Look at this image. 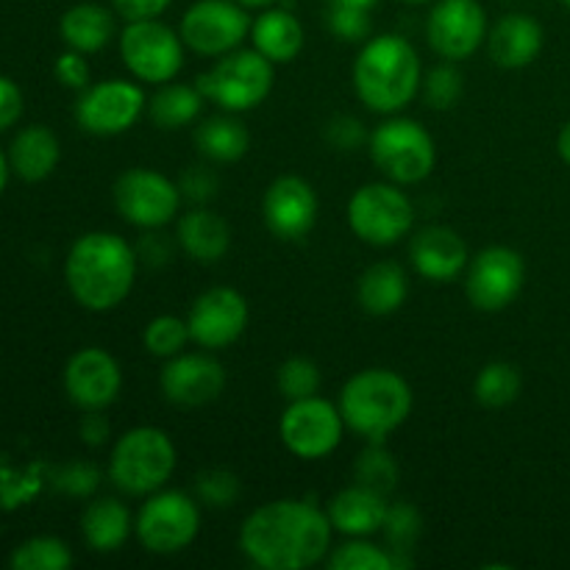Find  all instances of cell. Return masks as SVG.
<instances>
[{"label":"cell","mask_w":570,"mask_h":570,"mask_svg":"<svg viewBox=\"0 0 570 570\" xmlns=\"http://www.w3.org/2000/svg\"><path fill=\"white\" fill-rule=\"evenodd\" d=\"M317 195L309 181L301 176H282L267 187L262 198V217L273 237L284 243H298L317 223Z\"/></svg>","instance_id":"cell-18"},{"label":"cell","mask_w":570,"mask_h":570,"mask_svg":"<svg viewBox=\"0 0 570 570\" xmlns=\"http://www.w3.org/2000/svg\"><path fill=\"white\" fill-rule=\"evenodd\" d=\"M145 106H148V98L139 83L111 78V81L83 89L76 106V120L83 131L98 134V137H117L139 120Z\"/></svg>","instance_id":"cell-15"},{"label":"cell","mask_w":570,"mask_h":570,"mask_svg":"<svg viewBox=\"0 0 570 570\" xmlns=\"http://www.w3.org/2000/svg\"><path fill=\"white\" fill-rule=\"evenodd\" d=\"M332 518L309 501L278 499L245 518L239 549L265 570H304L332 551Z\"/></svg>","instance_id":"cell-1"},{"label":"cell","mask_w":570,"mask_h":570,"mask_svg":"<svg viewBox=\"0 0 570 570\" xmlns=\"http://www.w3.org/2000/svg\"><path fill=\"white\" fill-rule=\"evenodd\" d=\"M426 39L445 61H462L488 39V14L479 0H438L426 20Z\"/></svg>","instance_id":"cell-16"},{"label":"cell","mask_w":570,"mask_h":570,"mask_svg":"<svg viewBox=\"0 0 570 570\" xmlns=\"http://www.w3.org/2000/svg\"><path fill=\"white\" fill-rule=\"evenodd\" d=\"M142 343L148 354L170 360V356L181 354L184 345L193 343V337H189L187 321H181L176 315H159L145 326Z\"/></svg>","instance_id":"cell-34"},{"label":"cell","mask_w":570,"mask_h":570,"mask_svg":"<svg viewBox=\"0 0 570 570\" xmlns=\"http://www.w3.org/2000/svg\"><path fill=\"white\" fill-rule=\"evenodd\" d=\"M115 206L137 228H161L176 220L181 187L150 167H131L115 181Z\"/></svg>","instance_id":"cell-12"},{"label":"cell","mask_w":570,"mask_h":570,"mask_svg":"<svg viewBox=\"0 0 570 570\" xmlns=\"http://www.w3.org/2000/svg\"><path fill=\"white\" fill-rule=\"evenodd\" d=\"M176 445L156 426H137L122 434L111 449L109 476L122 493L150 495L165 488L176 473Z\"/></svg>","instance_id":"cell-5"},{"label":"cell","mask_w":570,"mask_h":570,"mask_svg":"<svg viewBox=\"0 0 570 570\" xmlns=\"http://www.w3.org/2000/svg\"><path fill=\"white\" fill-rule=\"evenodd\" d=\"M81 532L89 549L98 554L122 549V543L131 534V512L117 499H98L83 510Z\"/></svg>","instance_id":"cell-28"},{"label":"cell","mask_w":570,"mask_h":570,"mask_svg":"<svg viewBox=\"0 0 570 570\" xmlns=\"http://www.w3.org/2000/svg\"><path fill=\"white\" fill-rule=\"evenodd\" d=\"M490 59L504 70H523L543 50V26L529 14L501 17L488 33Z\"/></svg>","instance_id":"cell-23"},{"label":"cell","mask_w":570,"mask_h":570,"mask_svg":"<svg viewBox=\"0 0 570 570\" xmlns=\"http://www.w3.org/2000/svg\"><path fill=\"white\" fill-rule=\"evenodd\" d=\"M70 566L72 551L59 538H31L11 554L14 570H67Z\"/></svg>","instance_id":"cell-33"},{"label":"cell","mask_w":570,"mask_h":570,"mask_svg":"<svg viewBox=\"0 0 570 570\" xmlns=\"http://www.w3.org/2000/svg\"><path fill=\"white\" fill-rule=\"evenodd\" d=\"M184 45L200 56H226L250 33V17L237 0H198L181 17Z\"/></svg>","instance_id":"cell-13"},{"label":"cell","mask_w":570,"mask_h":570,"mask_svg":"<svg viewBox=\"0 0 570 570\" xmlns=\"http://www.w3.org/2000/svg\"><path fill=\"white\" fill-rule=\"evenodd\" d=\"M340 3H348V6H356V9L373 11L379 3H382V0H340Z\"/></svg>","instance_id":"cell-49"},{"label":"cell","mask_w":570,"mask_h":570,"mask_svg":"<svg viewBox=\"0 0 570 570\" xmlns=\"http://www.w3.org/2000/svg\"><path fill=\"white\" fill-rule=\"evenodd\" d=\"M193 139L200 156H206L209 161H217V165L239 161L250 148L248 128H245L243 120H237L232 115H217L204 120L195 128Z\"/></svg>","instance_id":"cell-30"},{"label":"cell","mask_w":570,"mask_h":570,"mask_svg":"<svg viewBox=\"0 0 570 570\" xmlns=\"http://www.w3.org/2000/svg\"><path fill=\"white\" fill-rule=\"evenodd\" d=\"M521 387V371L512 362H490L479 371L476 382H473V395L488 410H504V406L515 404Z\"/></svg>","instance_id":"cell-32"},{"label":"cell","mask_w":570,"mask_h":570,"mask_svg":"<svg viewBox=\"0 0 570 570\" xmlns=\"http://www.w3.org/2000/svg\"><path fill=\"white\" fill-rule=\"evenodd\" d=\"M276 387L287 401L309 399L321 390V371L306 356H293V360L282 362V367H278Z\"/></svg>","instance_id":"cell-36"},{"label":"cell","mask_w":570,"mask_h":570,"mask_svg":"<svg viewBox=\"0 0 570 570\" xmlns=\"http://www.w3.org/2000/svg\"><path fill=\"white\" fill-rule=\"evenodd\" d=\"M65 390L83 412H100L115 404L122 390V373L104 348H81L65 367Z\"/></svg>","instance_id":"cell-19"},{"label":"cell","mask_w":570,"mask_h":570,"mask_svg":"<svg viewBox=\"0 0 570 570\" xmlns=\"http://www.w3.org/2000/svg\"><path fill=\"white\" fill-rule=\"evenodd\" d=\"M161 393L170 404L193 410L212 404L226 390V371L217 360L206 354H178L161 367Z\"/></svg>","instance_id":"cell-20"},{"label":"cell","mask_w":570,"mask_h":570,"mask_svg":"<svg viewBox=\"0 0 570 570\" xmlns=\"http://www.w3.org/2000/svg\"><path fill=\"white\" fill-rule=\"evenodd\" d=\"M406 295H410V282H406L404 267L395 262H376L367 267L356 284V298L360 306L373 317L393 315L404 306Z\"/></svg>","instance_id":"cell-26"},{"label":"cell","mask_w":570,"mask_h":570,"mask_svg":"<svg viewBox=\"0 0 570 570\" xmlns=\"http://www.w3.org/2000/svg\"><path fill=\"white\" fill-rule=\"evenodd\" d=\"M117 9V14L126 17L128 22L131 20H154L159 17L161 11L170 6V0H111Z\"/></svg>","instance_id":"cell-46"},{"label":"cell","mask_w":570,"mask_h":570,"mask_svg":"<svg viewBox=\"0 0 570 570\" xmlns=\"http://www.w3.org/2000/svg\"><path fill=\"white\" fill-rule=\"evenodd\" d=\"M326 562L332 570H393L399 566V560L390 557L384 549L356 538L334 549Z\"/></svg>","instance_id":"cell-35"},{"label":"cell","mask_w":570,"mask_h":570,"mask_svg":"<svg viewBox=\"0 0 570 570\" xmlns=\"http://www.w3.org/2000/svg\"><path fill=\"white\" fill-rule=\"evenodd\" d=\"M61 39L78 53H98L115 37V14L100 3H78L61 17Z\"/></svg>","instance_id":"cell-29"},{"label":"cell","mask_w":570,"mask_h":570,"mask_svg":"<svg viewBox=\"0 0 570 570\" xmlns=\"http://www.w3.org/2000/svg\"><path fill=\"white\" fill-rule=\"evenodd\" d=\"M81 438L87 440L89 445H100L106 438H109V423L104 421V415L98 412H89L81 423Z\"/></svg>","instance_id":"cell-47"},{"label":"cell","mask_w":570,"mask_h":570,"mask_svg":"<svg viewBox=\"0 0 570 570\" xmlns=\"http://www.w3.org/2000/svg\"><path fill=\"white\" fill-rule=\"evenodd\" d=\"M134 532L150 554H178L193 546L200 532L198 501L181 490H165V493L156 490L139 510Z\"/></svg>","instance_id":"cell-9"},{"label":"cell","mask_w":570,"mask_h":570,"mask_svg":"<svg viewBox=\"0 0 570 570\" xmlns=\"http://www.w3.org/2000/svg\"><path fill=\"white\" fill-rule=\"evenodd\" d=\"M217 178L209 167H189L181 178V193L187 195L189 200H198V204H206V200L215 195Z\"/></svg>","instance_id":"cell-44"},{"label":"cell","mask_w":570,"mask_h":570,"mask_svg":"<svg viewBox=\"0 0 570 570\" xmlns=\"http://www.w3.org/2000/svg\"><path fill=\"white\" fill-rule=\"evenodd\" d=\"M557 154H560V159L570 167V120L560 128V137H557Z\"/></svg>","instance_id":"cell-48"},{"label":"cell","mask_w":570,"mask_h":570,"mask_svg":"<svg viewBox=\"0 0 570 570\" xmlns=\"http://www.w3.org/2000/svg\"><path fill=\"white\" fill-rule=\"evenodd\" d=\"M195 493L209 507H232L239 499V479L232 471L212 468L195 476Z\"/></svg>","instance_id":"cell-40"},{"label":"cell","mask_w":570,"mask_h":570,"mask_svg":"<svg viewBox=\"0 0 570 570\" xmlns=\"http://www.w3.org/2000/svg\"><path fill=\"white\" fill-rule=\"evenodd\" d=\"M22 115V92L11 78L0 76V131L14 126Z\"/></svg>","instance_id":"cell-45"},{"label":"cell","mask_w":570,"mask_h":570,"mask_svg":"<svg viewBox=\"0 0 570 570\" xmlns=\"http://www.w3.org/2000/svg\"><path fill=\"white\" fill-rule=\"evenodd\" d=\"M410 262L417 276L426 282L443 284L454 282L468 271V245L454 228L449 226H426L412 234L410 243Z\"/></svg>","instance_id":"cell-21"},{"label":"cell","mask_w":570,"mask_h":570,"mask_svg":"<svg viewBox=\"0 0 570 570\" xmlns=\"http://www.w3.org/2000/svg\"><path fill=\"white\" fill-rule=\"evenodd\" d=\"M120 56L137 81L167 83L184 67V39L170 26L154 20H131L120 33Z\"/></svg>","instance_id":"cell-10"},{"label":"cell","mask_w":570,"mask_h":570,"mask_svg":"<svg viewBox=\"0 0 570 570\" xmlns=\"http://www.w3.org/2000/svg\"><path fill=\"white\" fill-rule=\"evenodd\" d=\"M273 61L265 59L259 50H232L220 56L206 72L195 78V87L204 95V100H212L220 109L232 111H250L259 104H265L271 95L276 70Z\"/></svg>","instance_id":"cell-6"},{"label":"cell","mask_w":570,"mask_h":570,"mask_svg":"<svg viewBox=\"0 0 570 570\" xmlns=\"http://www.w3.org/2000/svg\"><path fill=\"white\" fill-rule=\"evenodd\" d=\"M6 181H9V161H6V156L0 154V193L6 189Z\"/></svg>","instance_id":"cell-51"},{"label":"cell","mask_w":570,"mask_h":570,"mask_svg":"<svg viewBox=\"0 0 570 570\" xmlns=\"http://www.w3.org/2000/svg\"><path fill=\"white\" fill-rule=\"evenodd\" d=\"M356 479L365 488H373L387 495L395 488V482H399V465H395L393 456L384 449H367L360 456V465H356Z\"/></svg>","instance_id":"cell-39"},{"label":"cell","mask_w":570,"mask_h":570,"mask_svg":"<svg viewBox=\"0 0 570 570\" xmlns=\"http://www.w3.org/2000/svg\"><path fill=\"white\" fill-rule=\"evenodd\" d=\"M562 6H566V9L570 11V0H562Z\"/></svg>","instance_id":"cell-53"},{"label":"cell","mask_w":570,"mask_h":570,"mask_svg":"<svg viewBox=\"0 0 570 570\" xmlns=\"http://www.w3.org/2000/svg\"><path fill=\"white\" fill-rule=\"evenodd\" d=\"M348 226L362 243L387 248L415 226V206L399 184H365L348 200Z\"/></svg>","instance_id":"cell-8"},{"label":"cell","mask_w":570,"mask_h":570,"mask_svg":"<svg viewBox=\"0 0 570 570\" xmlns=\"http://www.w3.org/2000/svg\"><path fill=\"white\" fill-rule=\"evenodd\" d=\"M254 48L273 65H289L304 50V26L287 9H265L250 22Z\"/></svg>","instance_id":"cell-25"},{"label":"cell","mask_w":570,"mask_h":570,"mask_svg":"<svg viewBox=\"0 0 570 570\" xmlns=\"http://www.w3.org/2000/svg\"><path fill=\"white\" fill-rule=\"evenodd\" d=\"M178 245L189 259L200 262V265H215L232 245V228L217 212L198 206L178 220Z\"/></svg>","instance_id":"cell-24"},{"label":"cell","mask_w":570,"mask_h":570,"mask_svg":"<svg viewBox=\"0 0 570 570\" xmlns=\"http://www.w3.org/2000/svg\"><path fill=\"white\" fill-rule=\"evenodd\" d=\"M404 3H429V0H404Z\"/></svg>","instance_id":"cell-52"},{"label":"cell","mask_w":570,"mask_h":570,"mask_svg":"<svg viewBox=\"0 0 570 570\" xmlns=\"http://www.w3.org/2000/svg\"><path fill=\"white\" fill-rule=\"evenodd\" d=\"M384 532H387L390 546L395 551H410L412 543L421 534V515H417L415 507L410 504H399L390 507L387 521H384Z\"/></svg>","instance_id":"cell-41"},{"label":"cell","mask_w":570,"mask_h":570,"mask_svg":"<svg viewBox=\"0 0 570 570\" xmlns=\"http://www.w3.org/2000/svg\"><path fill=\"white\" fill-rule=\"evenodd\" d=\"M56 78H59L65 87L70 89H87L89 87V65L83 59V53L70 50V53H61L56 61Z\"/></svg>","instance_id":"cell-42"},{"label":"cell","mask_w":570,"mask_h":570,"mask_svg":"<svg viewBox=\"0 0 570 570\" xmlns=\"http://www.w3.org/2000/svg\"><path fill=\"white\" fill-rule=\"evenodd\" d=\"M356 98L379 115L406 109L421 92V56L410 39L382 33L367 39L354 61Z\"/></svg>","instance_id":"cell-3"},{"label":"cell","mask_w":570,"mask_h":570,"mask_svg":"<svg viewBox=\"0 0 570 570\" xmlns=\"http://www.w3.org/2000/svg\"><path fill=\"white\" fill-rule=\"evenodd\" d=\"M239 6H245V9H267L271 3H276V0H237Z\"/></svg>","instance_id":"cell-50"},{"label":"cell","mask_w":570,"mask_h":570,"mask_svg":"<svg viewBox=\"0 0 570 570\" xmlns=\"http://www.w3.org/2000/svg\"><path fill=\"white\" fill-rule=\"evenodd\" d=\"M200 106H204V95L198 92V87L167 81L159 83L154 98L148 100V115L156 128L176 131V128L189 126L200 115Z\"/></svg>","instance_id":"cell-31"},{"label":"cell","mask_w":570,"mask_h":570,"mask_svg":"<svg viewBox=\"0 0 570 570\" xmlns=\"http://www.w3.org/2000/svg\"><path fill=\"white\" fill-rule=\"evenodd\" d=\"M72 298L89 312H109L131 295L137 278V254L122 237L89 232L72 243L65 262Z\"/></svg>","instance_id":"cell-2"},{"label":"cell","mask_w":570,"mask_h":570,"mask_svg":"<svg viewBox=\"0 0 570 570\" xmlns=\"http://www.w3.org/2000/svg\"><path fill=\"white\" fill-rule=\"evenodd\" d=\"M343 432L345 421L340 406L321 399V395L289 401L287 410L282 412V421H278L282 443L287 445L289 454L301 456V460H323L332 451H337V445L343 443Z\"/></svg>","instance_id":"cell-11"},{"label":"cell","mask_w":570,"mask_h":570,"mask_svg":"<svg viewBox=\"0 0 570 570\" xmlns=\"http://www.w3.org/2000/svg\"><path fill=\"white\" fill-rule=\"evenodd\" d=\"M326 22L334 37H340L343 42H362L371 37V11L340 3V0H328Z\"/></svg>","instance_id":"cell-38"},{"label":"cell","mask_w":570,"mask_h":570,"mask_svg":"<svg viewBox=\"0 0 570 570\" xmlns=\"http://www.w3.org/2000/svg\"><path fill=\"white\" fill-rule=\"evenodd\" d=\"M59 139L50 128L45 126H28L14 137L9 150L11 170L22 178V181H42L59 165Z\"/></svg>","instance_id":"cell-27"},{"label":"cell","mask_w":570,"mask_h":570,"mask_svg":"<svg viewBox=\"0 0 570 570\" xmlns=\"http://www.w3.org/2000/svg\"><path fill=\"white\" fill-rule=\"evenodd\" d=\"M59 488L67 490L70 495H89L98 488V471L92 465H83V462L67 465L59 473Z\"/></svg>","instance_id":"cell-43"},{"label":"cell","mask_w":570,"mask_h":570,"mask_svg":"<svg viewBox=\"0 0 570 570\" xmlns=\"http://www.w3.org/2000/svg\"><path fill=\"white\" fill-rule=\"evenodd\" d=\"M387 495L379 490L365 488V484H351V488L340 490L328 504V518L337 532L348 534V538H367L384 529L387 521Z\"/></svg>","instance_id":"cell-22"},{"label":"cell","mask_w":570,"mask_h":570,"mask_svg":"<svg viewBox=\"0 0 570 570\" xmlns=\"http://www.w3.org/2000/svg\"><path fill=\"white\" fill-rule=\"evenodd\" d=\"M527 262L518 250L493 245L468 262L465 293L479 312H501L521 295Z\"/></svg>","instance_id":"cell-14"},{"label":"cell","mask_w":570,"mask_h":570,"mask_svg":"<svg viewBox=\"0 0 570 570\" xmlns=\"http://www.w3.org/2000/svg\"><path fill=\"white\" fill-rule=\"evenodd\" d=\"M462 89H465V76L456 70V61H443L423 81V92H426L429 106L440 111L456 106V100L462 98Z\"/></svg>","instance_id":"cell-37"},{"label":"cell","mask_w":570,"mask_h":570,"mask_svg":"<svg viewBox=\"0 0 570 570\" xmlns=\"http://www.w3.org/2000/svg\"><path fill=\"white\" fill-rule=\"evenodd\" d=\"M337 406L345 426L379 443L406 423L412 412V390L395 371L367 367L343 384Z\"/></svg>","instance_id":"cell-4"},{"label":"cell","mask_w":570,"mask_h":570,"mask_svg":"<svg viewBox=\"0 0 570 570\" xmlns=\"http://www.w3.org/2000/svg\"><path fill=\"white\" fill-rule=\"evenodd\" d=\"M371 159L399 187L421 184L438 165L434 139L410 117H390L371 134Z\"/></svg>","instance_id":"cell-7"},{"label":"cell","mask_w":570,"mask_h":570,"mask_svg":"<svg viewBox=\"0 0 570 570\" xmlns=\"http://www.w3.org/2000/svg\"><path fill=\"white\" fill-rule=\"evenodd\" d=\"M189 337L206 351H220L237 343L248 328V301L234 287H212L193 301L187 315Z\"/></svg>","instance_id":"cell-17"}]
</instances>
